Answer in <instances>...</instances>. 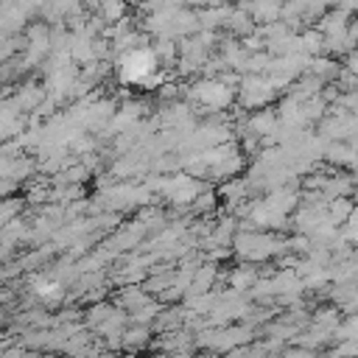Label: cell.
Masks as SVG:
<instances>
[{
	"mask_svg": "<svg viewBox=\"0 0 358 358\" xmlns=\"http://www.w3.org/2000/svg\"><path fill=\"white\" fill-rule=\"evenodd\" d=\"M154 67H157V62H154L151 50H131L120 62V78L126 84H140V81H145L154 73Z\"/></svg>",
	"mask_w": 358,
	"mask_h": 358,
	"instance_id": "6da1fadb",
	"label": "cell"
}]
</instances>
